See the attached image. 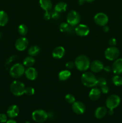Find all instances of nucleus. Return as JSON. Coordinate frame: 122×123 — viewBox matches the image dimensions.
<instances>
[{
  "label": "nucleus",
  "mask_w": 122,
  "mask_h": 123,
  "mask_svg": "<svg viewBox=\"0 0 122 123\" xmlns=\"http://www.w3.org/2000/svg\"><path fill=\"white\" fill-rule=\"evenodd\" d=\"M74 63L77 70L80 72H86L89 68L90 61L88 56L84 55H81L75 58Z\"/></svg>",
  "instance_id": "nucleus-1"
},
{
  "label": "nucleus",
  "mask_w": 122,
  "mask_h": 123,
  "mask_svg": "<svg viewBox=\"0 0 122 123\" xmlns=\"http://www.w3.org/2000/svg\"><path fill=\"white\" fill-rule=\"evenodd\" d=\"M81 80L82 84L86 87L93 88L97 86L98 79L92 72H85L81 76Z\"/></svg>",
  "instance_id": "nucleus-2"
},
{
  "label": "nucleus",
  "mask_w": 122,
  "mask_h": 123,
  "mask_svg": "<svg viewBox=\"0 0 122 123\" xmlns=\"http://www.w3.org/2000/svg\"><path fill=\"white\" fill-rule=\"evenodd\" d=\"M25 89L26 88H25V84L22 82L17 80L12 82L10 86L11 92L14 96H17V97L23 96L25 92Z\"/></svg>",
  "instance_id": "nucleus-3"
},
{
  "label": "nucleus",
  "mask_w": 122,
  "mask_h": 123,
  "mask_svg": "<svg viewBox=\"0 0 122 123\" xmlns=\"http://www.w3.org/2000/svg\"><path fill=\"white\" fill-rule=\"evenodd\" d=\"M25 68L23 64L20 63H16L13 65L9 70L11 76L15 79L20 78L25 74Z\"/></svg>",
  "instance_id": "nucleus-4"
},
{
  "label": "nucleus",
  "mask_w": 122,
  "mask_h": 123,
  "mask_svg": "<svg viewBox=\"0 0 122 123\" xmlns=\"http://www.w3.org/2000/svg\"><path fill=\"white\" fill-rule=\"evenodd\" d=\"M121 102V98L118 95L111 94L107 97L105 102L106 106L108 109H114L119 106Z\"/></svg>",
  "instance_id": "nucleus-5"
},
{
  "label": "nucleus",
  "mask_w": 122,
  "mask_h": 123,
  "mask_svg": "<svg viewBox=\"0 0 122 123\" xmlns=\"http://www.w3.org/2000/svg\"><path fill=\"white\" fill-rule=\"evenodd\" d=\"M104 55L106 60L115 61L119 57L120 50L116 46H110L105 50Z\"/></svg>",
  "instance_id": "nucleus-6"
},
{
  "label": "nucleus",
  "mask_w": 122,
  "mask_h": 123,
  "mask_svg": "<svg viewBox=\"0 0 122 123\" xmlns=\"http://www.w3.org/2000/svg\"><path fill=\"white\" fill-rule=\"evenodd\" d=\"M81 20L80 14L75 10H72L68 13L67 16V22L72 26L78 25Z\"/></svg>",
  "instance_id": "nucleus-7"
},
{
  "label": "nucleus",
  "mask_w": 122,
  "mask_h": 123,
  "mask_svg": "<svg viewBox=\"0 0 122 123\" xmlns=\"http://www.w3.org/2000/svg\"><path fill=\"white\" fill-rule=\"evenodd\" d=\"M49 117L48 114L43 109L35 110L32 114V118L33 120L38 123L45 122Z\"/></svg>",
  "instance_id": "nucleus-8"
},
{
  "label": "nucleus",
  "mask_w": 122,
  "mask_h": 123,
  "mask_svg": "<svg viewBox=\"0 0 122 123\" xmlns=\"http://www.w3.org/2000/svg\"><path fill=\"white\" fill-rule=\"evenodd\" d=\"M94 21L96 25L100 26H104L106 25L108 22V17L105 13L100 12L94 15Z\"/></svg>",
  "instance_id": "nucleus-9"
},
{
  "label": "nucleus",
  "mask_w": 122,
  "mask_h": 123,
  "mask_svg": "<svg viewBox=\"0 0 122 123\" xmlns=\"http://www.w3.org/2000/svg\"><path fill=\"white\" fill-rule=\"evenodd\" d=\"M29 42L27 38L24 36L19 37L15 43V48L19 51H23L28 46Z\"/></svg>",
  "instance_id": "nucleus-10"
},
{
  "label": "nucleus",
  "mask_w": 122,
  "mask_h": 123,
  "mask_svg": "<svg viewBox=\"0 0 122 123\" xmlns=\"http://www.w3.org/2000/svg\"><path fill=\"white\" fill-rule=\"evenodd\" d=\"M74 31L77 36L80 37H85L89 34L90 29L89 26L85 24H78L77 25Z\"/></svg>",
  "instance_id": "nucleus-11"
},
{
  "label": "nucleus",
  "mask_w": 122,
  "mask_h": 123,
  "mask_svg": "<svg viewBox=\"0 0 122 123\" xmlns=\"http://www.w3.org/2000/svg\"><path fill=\"white\" fill-rule=\"evenodd\" d=\"M72 109L75 114L77 115H82L86 111V106L81 102L75 101L73 104H72Z\"/></svg>",
  "instance_id": "nucleus-12"
},
{
  "label": "nucleus",
  "mask_w": 122,
  "mask_h": 123,
  "mask_svg": "<svg viewBox=\"0 0 122 123\" xmlns=\"http://www.w3.org/2000/svg\"><path fill=\"white\" fill-rule=\"evenodd\" d=\"M104 65L100 60H94L90 62V69L93 73H99L104 70Z\"/></svg>",
  "instance_id": "nucleus-13"
},
{
  "label": "nucleus",
  "mask_w": 122,
  "mask_h": 123,
  "mask_svg": "<svg viewBox=\"0 0 122 123\" xmlns=\"http://www.w3.org/2000/svg\"><path fill=\"white\" fill-rule=\"evenodd\" d=\"M111 68L114 74H122V58H117L112 63Z\"/></svg>",
  "instance_id": "nucleus-14"
},
{
  "label": "nucleus",
  "mask_w": 122,
  "mask_h": 123,
  "mask_svg": "<svg viewBox=\"0 0 122 123\" xmlns=\"http://www.w3.org/2000/svg\"><path fill=\"white\" fill-rule=\"evenodd\" d=\"M25 74L26 78L30 80H34L38 77V72L37 70L32 67H28L25 70Z\"/></svg>",
  "instance_id": "nucleus-15"
},
{
  "label": "nucleus",
  "mask_w": 122,
  "mask_h": 123,
  "mask_svg": "<svg viewBox=\"0 0 122 123\" xmlns=\"http://www.w3.org/2000/svg\"><path fill=\"white\" fill-rule=\"evenodd\" d=\"M65 54V49L63 46H57L53 49L52 52V56L55 59H61Z\"/></svg>",
  "instance_id": "nucleus-16"
},
{
  "label": "nucleus",
  "mask_w": 122,
  "mask_h": 123,
  "mask_svg": "<svg viewBox=\"0 0 122 123\" xmlns=\"http://www.w3.org/2000/svg\"><path fill=\"white\" fill-rule=\"evenodd\" d=\"M19 114V108L16 105L10 106L7 111V115L10 118H14L18 116Z\"/></svg>",
  "instance_id": "nucleus-17"
},
{
  "label": "nucleus",
  "mask_w": 122,
  "mask_h": 123,
  "mask_svg": "<svg viewBox=\"0 0 122 123\" xmlns=\"http://www.w3.org/2000/svg\"><path fill=\"white\" fill-rule=\"evenodd\" d=\"M101 95L100 90L98 88L93 87L89 94V97L93 101H96L99 99Z\"/></svg>",
  "instance_id": "nucleus-18"
},
{
  "label": "nucleus",
  "mask_w": 122,
  "mask_h": 123,
  "mask_svg": "<svg viewBox=\"0 0 122 123\" xmlns=\"http://www.w3.org/2000/svg\"><path fill=\"white\" fill-rule=\"evenodd\" d=\"M108 111L106 108L104 106L98 107L94 111V116L97 119H102L106 115Z\"/></svg>",
  "instance_id": "nucleus-19"
},
{
  "label": "nucleus",
  "mask_w": 122,
  "mask_h": 123,
  "mask_svg": "<svg viewBox=\"0 0 122 123\" xmlns=\"http://www.w3.org/2000/svg\"><path fill=\"white\" fill-rule=\"evenodd\" d=\"M40 7L45 12H50L52 8V2L51 0H39Z\"/></svg>",
  "instance_id": "nucleus-20"
},
{
  "label": "nucleus",
  "mask_w": 122,
  "mask_h": 123,
  "mask_svg": "<svg viewBox=\"0 0 122 123\" xmlns=\"http://www.w3.org/2000/svg\"><path fill=\"white\" fill-rule=\"evenodd\" d=\"M59 30L62 32H65V33H69L71 34L73 32L75 29L73 28V26H71L67 22H62L59 26Z\"/></svg>",
  "instance_id": "nucleus-21"
},
{
  "label": "nucleus",
  "mask_w": 122,
  "mask_h": 123,
  "mask_svg": "<svg viewBox=\"0 0 122 123\" xmlns=\"http://www.w3.org/2000/svg\"><path fill=\"white\" fill-rule=\"evenodd\" d=\"M71 76V73L68 70H63L59 73L58 78L61 81H65L68 80Z\"/></svg>",
  "instance_id": "nucleus-22"
},
{
  "label": "nucleus",
  "mask_w": 122,
  "mask_h": 123,
  "mask_svg": "<svg viewBox=\"0 0 122 123\" xmlns=\"http://www.w3.org/2000/svg\"><path fill=\"white\" fill-rule=\"evenodd\" d=\"M8 22V16L6 12L0 10V26H4Z\"/></svg>",
  "instance_id": "nucleus-23"
},
{
  "label": "nucleus",
  "mask_w": 122,
  "mask_h": 123,
  "mask_svg": "<svg viewBox=\"0 0 122 123\" xmlns=\"http://www.w3.org/2000/svg\"><path fill=\"white\" fill-rule=\"evenodd\" d=\"M35 60L33 58V56L29 55V56H26L24 58L23 61V64L24 66L30 67H32L35 64Z\"/></svg>",
  "instance_id": "nucleus-24"
},
{
  "label": "nucleus",
  "mask_w": 122,
  "mask_h": 123,
  "mask_svg": "<svg viewBox=\"0 0 122 123\" xmlns=\"http://www.w3.org/2000/svg\"><path fill=\"white\" fill-rule=\"evenodd\" d=\"M67 4L65 2H59L55 6L54 10L58 13H63L67 10Z\"/></svg>",
  "instance_id": "nucleus-25"
},
{
  "label": "nucleus",
  "mask_w": 122,
  "mask_h": 123,
  "mask_svg": "<svg viewBox=\"0 0 122 123\" xmlns=\"http://www.w3.org/2000/svg\"><path fill=\"white\" fill-rule=\"evenodd\" d=\"M40 52V49L37 45H33L30 47L28 50V54L29 55L32 56H35L39 54Z\"/></svg>",
  "instance_id": "nucleus-26"
},
{
  "label": "nucleus",
  "mask_w": 122,
  "mask_h": 123,
  "mask_svg": "<svg viewBox=\"0 0 122 123\" xmlns=\"http://www.w3.org/2000/svg\"><path fill=\"white\" fill-rule=\"evenodd\" d=\"M112 82L116 86H120L122 85V77L119 74H116L112 78Z\"/></svg>",
  "instance_id": "nucleus-27"
},
{
  "label": "nucleus",
  "mask_w": 122,
  "mask_h": 123,
  "mask_svg": "<svg viewBox=\"0 0 122 123\" xmlns=\"http://www.w3.org/2000/svg\"><path fill=\"white\" fill-rule=\"evenodd\" d=\"M18 32L19 34L22 36H25L28 34V27L24 24H21L18 27Z\"/></svg>",
  "instance_id": "nucleus-28"
},
{
  "label": "nucleus",
  "mask_w": 122,
  "mask_h": 123,
  "mask_svg": "<svg viewBox=\"0 0 122 123\" xmlns=\"http://www.w3.org/2000/svg\"><path fill=\"white\" fill-rule=\"evenodd\" d=\"M66 102L69 104H73L75 102V97L71 94H67L65 97Z\"/></svg>",
  "instance_id": "nucleus-29"
},
{
  "label": "nucleus",
  "mask_w": 122,
  "mask_h": 123,
  "mask_svg": "<svg viewBox=\"0 0 122 123\" xmlns=\"http://www.w3.org/2000/svg\"><path fill=\"white\" fill-rule=\"evenodd\" d=\"M25 94L29 96H33L35 94V89L31 87V86H29V87L26 88L25 89Z\"/></svg>",
  "instance_id": "nucleus-30"
},
{
  "label": "nucleus",
  "mask_w": 122,
  "mask_h": 123,
  "mask_svg": "<svg viewBox=\"0 0 122 123\" xmlns=\"http://www.w3.org/2000/svg\"><path fill=\"white\" fill-rule=\"evenodd\" d=\"M107 84L106 80L104 78H99L98 79V83H97V86H99V87L105 85Z\"/></svg>",
  "instance_id": "nucleus-31"
},
{
  "label": "nucleus",
  "mask_w": 122,
  "mask_h": 123,
  "mask_svg": "<svg viewBox=\"0 0 122 123\" xmlns=\"http://www.w3.org/2000/svg\"><path fill=\"white\" fill-rule=\"evenodd\" d=\"M50 14H51V18H52L53 19H55V20H57V19H58L60 17L59 13L56 12L55 10L51 11V12H50Z\"/></svg>",
  "instance_id": "nucleus-32"
},
{
  "label": "nucleus",
  "mask_w": 122,
  "mask_h": 123,
  "mask_svg": "<svg viewBox=\"0 0 122 123\" xmlns=\"http://www.w3.org/2000/svg\"><path fill=\"white\" fill-rule=\"evenodd\" d=\"M7 115L5 114H0V123H6L7 121Z\"/></svg>",
  "instance_id": "nucleus-33"
},
{
  "label": "nucleus",
  "mask_w": 122,
  "mask_h": 123,
  "mask_svg": "<svg viewBox=\"0 0 122 123\" xmlns=\"http://www.w3.org/2000/svg\"><path fill=\"white\" fill-rule=\"evenodd\" d=\"M100 91H101V93L103 94H107L109 92V88L108 86L106 85H103V86H100Z\"/></svg>",
  "instance_id": "nucleus-34"
},
{
  "label": "nucleus",
  "mask_w": 122,
  "mask_h": 123,
  "mask_svg": "<svg viewBox=\"0 0 122 123\" xmlns=\"http://www.w3.org/2000/svg\"><path fill=\"white\" fill-rule=\"evenodd\" d=\"M74 66H75V63L72 61H68L65 64V67L68 69H71L74 68Z\"/></svg>",
  "instance_id": "nucleus-35"
},
{
  "label": "nucleus",
  "mask_w": 122,
  "mask_h": 123,
  "mask_svg": "<svg viewBox=\"0 0 122 123\" xmlns=\"http://www.w3.org/2000/svg\"><path fill=\"white\" fill-rule=\"evenodd\" d=\"M108 43L111 46H115L117 44V40L114 37L110 38L108 41Z\"/></svg>",
  "instance_id": "nucleus-36"
},
{
  "label": "nucleus",
  "mask_w": 122,
  "mask_h": 123,
  "mask_svg": "<svg viewBox=\"0 0 122 123\" xmlns=\"http://www.w3.org/2000/svg\"><path fill=\"white\" fill-rule=\"evenodd\" d=\"M43 17H44V19L46 20H49L51 18V14H50V12H45L44 15H43Z\"/></svg>",
  "instance_id": "nucleus-37"
},
{
  "label": "nucleus",
  "mask_w": 122,
  "mask_h": 123,
  "mask_svg": "<svg viewBox=\"0 0 122 123\" xmlns=\"http://www.w3.org/2000/svg\"><path fill=\"white\" fill-rule=\"evenodd\" d=\"M104 70L106 72H110L112 70V68H111V67H110V66H105V67H104Z\"/></svg>",
  "instance_id": "nucleus-38"
},
{
  "label": "nucleus",
  "mask_w": 122,
  "mask_h": 123,
  "mask_svg": "<svg viewBox=\"0 0 122 123\" xmlns=\"http://www.w3.org/2000/svg\"><path fill=\"white\" fill-rule=\"evenodd\" d=\"M109 30H110V28H109L108 26H106V25L104 26H103V31H104L105 32H108Z\"/></svg>",
  "instance_id": "nucleus-39"
},
{
  "label": "nucleus",
  "mask_w": 122,
  "mask_h": 123,
  "mask_svg": "<svg viewBox=\"0 0 122 123\" xmlns=\"http://www.w3.org/2000/svg\"><path fill=\"white\" fill-rule=\"evenodd\" d=\"M107 113L110 115H112L114 114V109H109V110L108 111V112Z\"/></svg>",
  "instance_id": "nucleus-40"
},
{
  "label": "nucleus",
  "mask_w": 122,
  "mask_h": 123,
  "mask_svg": "<svg viewBox=\"0 0 122 123\" xmlns=\"http://www.w3.org/2000/svg\"><path fill=\"white\" fill-rule=\"evenodd\" d=\"M85 2H86V1H85V0H78V4L80 5V6H81V5H83L85 3Z\"/></svg>",
  "instance_id": "nucleus-41"
},
{
  "label": "nucleus",
  "mask_w": 122,
  "mask_h": 123,
  "mask_svg": "<svg viewBox=\"0 0 122 123\" xmlns=\"http://www.w3.org/2000/svg\"><path fill=\"white\" fill-rule=\"evenodd\" d=\"M6 123H17L16 121L14 120H7V121Z\"/></svg>",
  "instance_id": "nucleus-42"
},
{
  "label": "nucleus",
  "mask_w": 122,
  "mask_h": 123,
  "mask_svg": "<svg viewBox=\"0 0 122 123\" xmlns=\"http://www.w3.org/2000/svg\"><path fill=\"white\" fill-rule=\"evenodd\" d=\"M85 1H86V2H92L95 1V0H85Z\"/></svg>",
  "instance_id": "nucleus-43"
},
{
  "label": "nucleus",
  "mask_w": 122,
  "mask_h": 123,
  "mask_svg": "<svg viewBox=\"0 0 122 123\" xmlns=\"http://www.w3.org/2000/svg\"><path fill=\"white\" fill-rule=\"evenodd\" d=\"M25 123H31L30 122H29V121H26Z\"/></svg>",
  "instance_id": "nucleus-44"
},
{
  "label": "nucleus",
  "mask_w": 122,
  "mask_h": 123,
  "mask_svg": "<svg viewBox=\"0 0 122 123\" xmlns=\"http://www.w3.org/2000/svg\"><path fill=\"white\" fill-rule=\"evenodd\" d=\"M1 32H0V38H1Z\"/></svg>",
  "instance_id": "nucleus-45"
}]
</instances>
